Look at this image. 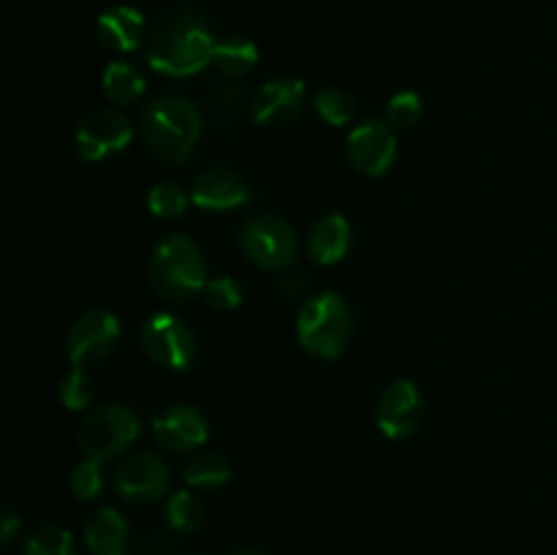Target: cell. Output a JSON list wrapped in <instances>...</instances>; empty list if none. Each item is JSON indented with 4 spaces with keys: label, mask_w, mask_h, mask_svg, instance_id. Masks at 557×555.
<instances>
[{
    "label": "cell",
    "mask_w": 557,
    "mask_h": 555,
    "mask_svg": "<svg viewBox=\"0 0 557 555\" xmlns=\"http://www.w3.org/2000/svg\"><path fill=\"white\" fill-rule=\"evenodd\" d=\"M215 36L196 11L180 9L163 16L147 41V63L163 76H194L215 58Z\"/></svg>",
    "instance_id": "obj_1"
},
{
    "label": "cell",
    "mask_w": 557,
    "mask_h": 555,
    "mask_svg": "<svg viewBox=\"0 0 557 555\" xmlns=\"http://www.w3.org/2000/svg\"><path fill=\"white\" fill-rule=\"evenodd\" d=\"M141 134L161 161L185 163L201 136V112L185 96H156L141 109Z\"/></svg>",
    "instance_id": "obj_2"
},
{
    "label": "cell",
    "mask_w": 557,
    "mask_h": 555,
    "mask_svg": "<svg viewBox=\"0 0 557 555\" xmlns=\"http://www.w3.org/2000/svg\"><path fill=\"white\" fill-rule=\"evenodd\" d=\"M152 288L163 299L188 303L207 286V264L201 250L185 234H166L150 256Z\"/></svg>",
    "instance_id": "obj_3"
},
{
    "label": "cell",
    "mask_w": 557,
    "mask_h": 555,
    "mask_svg": "<svg viewBox=\"0 0 557 555\" xmlns=\"http://www.w3.org/2000/svg\"><path fill=\"white\" fill-rule=\"evenodd\" d=\"M351 335V310L341 294L324 292L310 297L297 316L299 346L321 359H337Z\"/></svg>",
    "instance_id": "obj_4"
},
{
    "label": "cell",
    "mask_w": 557,
    "mask_h": 555,
    "mask_svg": "<svg viewBox=\"0 0 557 555\" xmlns=\"http://www.w3.org/2000/svg\"><path fill=\"white\" fill-rule=\"evenodd\" d=\"M141 422L134 408L125 403H107L101 408H92L79 424V446L85 457L92 460H109L125 452L131 441L139 435Z\"/></svg>",
    "instance_id": "obj_5"
},
{
    "label": "cell",
    "mask_w": 557,
    "mask_h": 555,
    "mask_svg": "<svg viewBox=\"0 0 557 555\" xmlns=\"http://www.w3.org/2000/svg\"><path fill=\"white\" fill-rule=\"evenodd\" d=\"M245 256L261 270L281 272L292 267L299 256V237L288 221L277 215L250 218L239 234Z\"/></svg>",
    "instance_id": "obj_6"
},
{
    "label": "cell",
    "mask_w": 557,
    "mask_h": 555,
    "mask_svg": "<svg viewBox=\"0 0 557 555\" xmlns=\"http://www.w3.org/2000/svg\"><path fill=\"white\" fill-rule=\"evenodd\" d=\"M120 341V321L109 310H90L71 324L65 335V354L74 368H92L112 354Z\"/></svg>",
    "instance_id": "obj_7"
},
{
    "label": "cell",
    "mask_w": 557,
    "mask_h": 555,
    "mask_svg": "<svg viewBox=\"0 0 557 555\" xmlns=\"http://www.w3.org/2000/svg\"><path fill=\"white\" fill-rule=\"evenodd\" d=\"M147 357L166 370H185L196 357V341L188 326L172 313H156L141 326Z\"/></svg>",
    "instance_id": "obj_8"
},
{
    "label": "cell",
    "mask_w": 557,
    "mask_h": 555,
    "mask_svg": "<svg viewBox=\"0 0 557 555\" xmlns=\"http://www.w3.org/2000/svg\"><path fill=\"white\" fill-rule=\"evenodd\" d=\"M169 484H172V471L156 452H136V455L125 457L114 471V490L120 498L131 501V504L158 501L169 493Z\"/></svg>",
    "instance_id": "obj_9"
},
{
    "label": "cell",
    "mask_w": 557,
    "mask_h": 555,
    "mask_svg": "<svg viewBox=\"0 0 557 555\" xmlns=\"http://www.w3.org/2000/svg\"><path fill=\"white\" fill-rule=\"evenodd\" d=\"M424 419V400L422 392L413 381L400 379L389 384L375 406V424L381 433L392 441L411 439Z\"/></svg>",
    "instance_id": "obj_10"
},
{
    "label": "cell",
    "mask_w": 557,
    "mask_h": 555,
    "mask_svg": "<svg viewBox=\"0 0 557 555\" xmlns=\"http://www.w3.org/2000/svg\"><path fill=\"white\" fill-rule=\"evenodd\" d=\"M131 139H134V128L123 114L112 112V109H98V112L87 114L76 128V152L85 161L101 163L123 152Z\"/></svg>",
    "instance_id": "obj_11"
},
{
    "label": "cell",
    "mask_w": 557,
    "mask_h": 555,
    "mask_svg": "<svg viewBox=\"0 0 557 555\" xmlns=\"http://www.w3.org/2000/svg\"><path fill=\"white\" fill-rule=\"evenodd\" d=\"M348 161L354 169L368 177H381L392 169L397 158V139L392 134L389 123L384 120H364L348 134L346 141Z\"/></svg>",
    "instance_id": "obj_12"
},
{
    "label": "cell",
    "mask_w": 557,
    "mask_h": 555,
    "mask_svg": "<svg viewBox=\"0 0 557 555\" xmlns=\"http://www.w3.org/2000/svg\"><path fill=\"white\" fill-rule=\"evenodd\" d=\"M253 196L250 183L232 169H205L190 188V201L201 210L226 212L245 207Z\"/></svg>",
    "instance_id": "obj_13"
},
{
    "label": "cell",
    "mask_w": 557,
    "mask_h": 555,
    "mask_svg": "<svg viewBox=\"0 0 557 555\" xmlns=\"http://www.w3.org/2000/svg\"><path fill=\"white\" fill-rule=\"evenodd\" d=\"M305 103V82L297 79V76H277V79H270L256 96L253 120L259 125H267V128H277V125H286L302 112Z\"/></svg>",
    "instance_id": "obj_14"
},
{
    "label": "cell",
    "mask_w": 557,
    "mask_h": 555,
    "mask_svg": "<svg viewBox=\"0 0 557 555\" xmlns=\"http://www.w3.org/2000/svg\"><path fill=\"white\" fill-rule=\"evenodd\" d=\"M152 435L163 449L190 452L199 449L210 435L205 414L190 406H169L152 419Z\"/></svg>",
    "instance_id": "obj_15"
},
{
    "label": "cell",
    "mask_w": 557,
    "mask_h": 555,
    "mask_svg": "<svg viewBox=\"0 0 557 555\" xmlns=\"http://www.w3.org/2000/svg\"><path fill=\"white\" fill-rule=\"evenodd\" d=\"M98 38L114 52H134L145 38V16L131 5H112L98 16Z\"/></svg>",
    "instance_id": "obj_16"
},
{
    "label": "cell",
    "mask_w": 557,
    "mask_h": 555,
    "mask_svg": "<svg viewBox=\"0 0 557 555\" xmlns=\"http://www.w3.org/2000/svg\"><path fill=\"white\" fill-rule=\"evenodd\" d=\"M348 248H351V226L341 212L324 215L310 229L308 254L313 256L315 264H337L348 254Z\"/></svg>",
    "instance_id": "obj_17"
},
{
    "label": "cell",
    "mask_w": 557,
    "mask_h": 555,
    "mask_svg": "<svg viewBox=\"0 0 557 555\" xmlns=\"http://www.w3.org/2000/svg\"><path fill=\"white\" fill-rule=\"evenodd\" d=\"M85 544L92 555H128V522L117 509H98L85 526Z\"/></svg>",
    "instance_id": "obj_18"
},
{
    "label": "cell",
    "mask_w": 557,
    "mask_h": 555,
    "mask_svg": "<svg viewBox=\"0 0 557 555\" xmlns=\"http://www.w3.org/2000/svg\"><path fill=\"white\" fill-rule=\"evenodd\" d=\"M101 87L107 92L109 101L120 103V107H128V103H136L141 96H145V76L128 63H109L103 69Z\"/></svg>",
    "instance_id": "obj_19"
},
{
    "label": "cell",
    "mask_w": 557,
    "mask_h": 555,
    "mask_svg": "<svg viewBox=\"0 0 557 555\" xmlns=\"http://www.w3.org/2000/svg\"><path fill=\"white\" fill-rule=\"evenodd\" d=\"M212 63H215L218 71H223L226 76H243L259 63V49H256V44L245 36L221 38L215 47Z\"/></svg>",
    "instance_id": "obj_20"
},
{
    "label": "cell",
    "mask_w": 557,
    "mask_h": 555,
    "mask_svg": "<svg viewBox=\"0 0 557 555\" xmlns=\"http://www.w3.org/2000/svg\"><path fill=\"white\" fill-rule=\"evenodd\" d=\"M185 484L196 490H218L232 479V466L223 455L210 452V455H199L196 460L188 462L183 473Z\"/></svg>",
    "instance_id": "obj_21"
},
{
    "label": "cell",
    "mask_w": 557,
    "mask_h": 555,
    "mask_svg": "<svg viewBox=\"0 0 557 555\" xmlns=\"http://www.w3.org/2000/svg\"><path fill=\"white\" fill-rule=\"evenodd\" d=\"M22 555H79L76 553L74 536L65 528L47 526L38 528L30 539L25 542V553Z\"/></svg>",
    "instance_id": "obj_22"
},
{
    "label": "cell",
    "mask_w": 557,
    "mask_h": 555,
    "mask_svg": "<svg viewBox=\"0 0 557 555\" xmlns=\"http://www.w3.org/2000/svg\"><path fill=\"white\" fill-rule=\"evenodd\" d=\"M166 520L174 531L190 533L201 526V504L194 493L188 490H180L169 498L166 504Z\"/></svg>",
    "instance_id": "obj_23"
},
{
    "label": "cell",
    "mask_w": 557,
    "mask_h": 555,
    "mask_svg": "<svg viewBox=\"0 0 557 555\" xmlns=\"http://www.w3.org/2000/svg\"><path fill=\"white\" fill-rule=\"evenodd\" d=\"M147 207L158 218H180L188 207V194L177 183H158L150 188Z\"/></svg>",
    "instance_id": "obj_24"
},
{
    "label": "cell",
    "mask_w": 557,
    "mask_h": 555,
    "mask_svg": "<svg viewBox=\"0 0 557 555\" xmlns=\"http://www.w3.org/2000/svg\"><path fill=\"white\" fill-rule=\"evenodd\" d=\"M315 109H319V114L330 125H346L351 123L354 114H357V101H354V96H348L346 90L330 87V90H321L319 96H315Z\"/></svg>",
    "instance_id": "obj_25"
},
{
    "label": "cell",
    "mask_w": 557,
    "mask_h": 555,
    "mask_svg": "<svg viewBox=\"0 0 557 555\" xmlns=\"http://www.w3.org/2000/svg\"><path fill=\"white\" fill-rule=\"evenodd\" d=\"M92 397H96V390H92V379L87 375V368H71V373L60 384V400H63V406L69 411H85L92 403Z\"/></svg>",
    "instance_id": "obj_26"
},
{
    "label": "cell",
    "mask_w": 557,
    "mask_h": 555,
    "mask_svg": "<svg viewBox=\"0 0 557 555\" xmlns=\"http://www.w3.org/2000/svg\"><path fill=\"white\" fill-rule=\"evenodd\" d=\"M71 493L79 501H92L103 490V473H101V460H92V457H85L79 466H74L69 477Z\"/></svg>",
    "instance_id": "obj_27"
},
{
    "label": "cell",
    "mask_w": 557,
    "mask_h": 555,
    "mask_svg": "<svg viewBox=\"0 0 557 555\" xmlns=\"http://www.w3.org/2000/svg\"><path fill=\"white\" fill-rule=\"evenodd\" d=\"M205 297H207V303H210V308L234 310L243 305V288H239V283L234 281V278L221 275V278H212V281H207Z\"/></svg>",
    "instance_id": "obj_28"
},
{
    "label": "cell",
    "mask_w": 557,
    "mask_h": 555,
    "mask_svg": "<svg viewBox=\"0 0 557 555\" xmlns=\"http://www.w3.org/2000/svg\"><path fill=\"white\" fill-rule=\"evenodd\" d=\"M389 125H397V128H411V125L419 123L422 118V98L411 90H403L397 96L389 98Z\"/></svg>",
    "instance_id": "obj_29"
},
{
    "label": "cell",
    "mask_w": 557,
    "mask_h": 555,
    "mask_svg": "<svg viewBox=\"0 0 557 555\" xmlns=\"http://www.w3.org/2000/svg\"><path fill=\"white\" fill-rule=\"evenodd\" d=\"M239 101H243V90L237 85H221L215 90V109L226 118H232L239 109Z\"/></svg>",
    "instance_id": "obj_30"
},
{
    "label": "cell",
    "mask_w": 557,
    "mask_h": 555,
    "mask_svg": "<svg viewBox=\"0 0 557 555\" xmlns=\"http://www.w3.org/2000/svg\"><path fill=\"white\" fill-rule=\"evenodd\" d=\"M22 528V520L16 517V511L11 506L3 509V528H0V536H3V544H11V539L16 536V531Z\"/></svg>",
    "instance_id": "obj_31"
},
{
    "label": "cell",
    "mask_w": 557,
    "mask_h": 555,
    "mask_svg": "<svg viewBox=\"0 0 557 555\" xmlns=\"http://www.w3.org/2000/svg\"><path fill=\"white\" fill-rule=\"evenodd\" d=\"M228 555H267V553H261V550H253V547H243V550H232Z\"/></svg>",
    "instance_id": "obj_32"
}]
</instances>
